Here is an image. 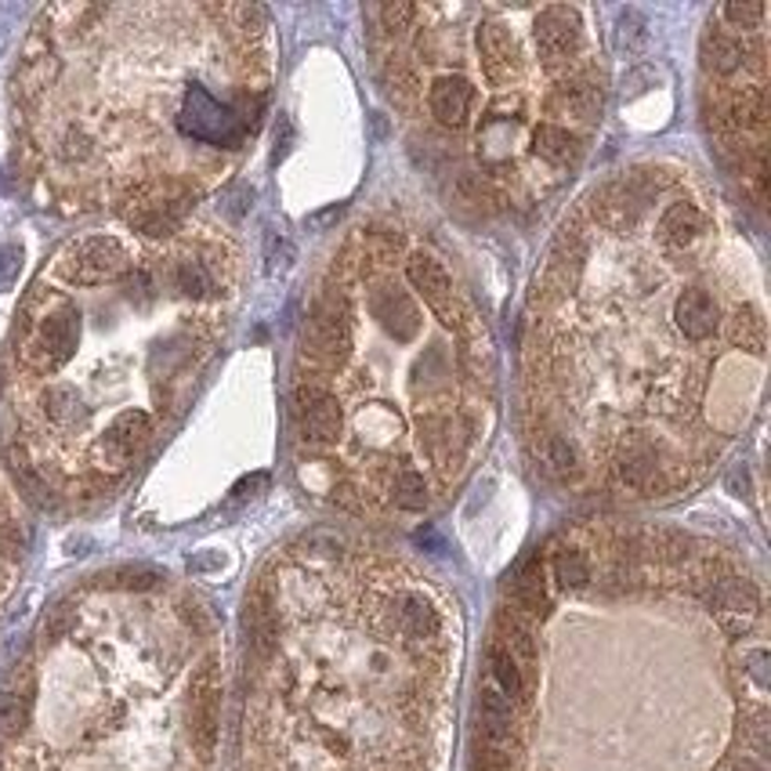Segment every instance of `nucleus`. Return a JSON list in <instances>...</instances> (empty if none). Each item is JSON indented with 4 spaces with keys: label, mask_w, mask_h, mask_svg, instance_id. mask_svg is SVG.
<instances>
[{
    "label": "nucleus",
    "mask_w": 771,
    "mask_h": 771,
    "mask_svg": "<svg viewBox=\"0 0 771 771\" xmlns=\"http://www.w3.org/2000/svg\"><path fill=\"white\" fill-rule=\"evenodd\" d=\"M265 19L243 4H66L15 80L19 171L62 210L182 221L265 99Z\"/></svg>",
    "instance_id": "f257e3e1"
},
{
    "label": "nucleus",
    "mask_w": 771,
    "mask_h": 771,
    "mask_svg": "<svg viewBox=\"0 0 771 771\" xmlns=\"http://www.w3.org/2000/svg\"><path fill=\"white\" fill-rule=\"evenodd\" d=\"M232 290V243L185 218L69 240L26 294L11 341L22 474L44 493L113 490L188 399Z\"/></svg>",
    "instance_id": "f03ea898"
},
{
    "label": "nucleus",
    "mask_w": 771,
    "mask_h": 771,
    "mask_svg": "<svg viewBox=\"0 0 771 771\" xmlns=\"http://www.w3.org/2000/svg\"><path fill=\"white\" fill-rule=\"evenodd\" d=\"M352 348V301L344 290H326L308 319L301 355L312 366H334Z\"/></svg>",
    "instance_id": "7ed1b4c3"
},
{
    "label": "nucleus",
    "mask_w": 771,
    "mask_h": 771,
    "mask_svg": "<svg viewBox=\"0 0 771 771\" xmlns=\"http://www.w3.org/2000/svg\"><path fill=\"white\" fill-rule=\"evenodd\" d=\"M532 37H537V51L548 58V62H565V58L579 47V41H584L579 11L565 8V4H551V8L537 11Z\"/></svg>",
    "instance_id": "20e7f679"
},
{
    "label": "nucleus",
    "mask_w": 771,
    "mask_h": 771,
    "mask_svg": "<svg viewBox=\"0 0 771 771\" xmlns=\"http://www.w3.org/2000/svg\"><path fill=\"white\" fill-rule=\"evenodd\" d=\"M298 421H301L304 442L330 446V442H337V435L344 428V410H341V402L334 395H326L323 388L301 384L298 388Z\"/></svg>",
    "instance_id": "39448f33"
},
{
    "label": "nucleus",
    "mask_w": 771,
    "mask_h": 771,
    "mask_svg": "<svg viewBox=\"0 0 771 771\" xmlns=\"http://www.w3.org/2000/svg\"><path fill=\"white\" fill-rule=\"evenodd\" d=\"M406 276L413 283V290L428 301L431 312L442 315V323H460L453 279H449V272L442 268V261H435L431 254H413L406 261Z\"/></svg>",
    "instance_id": "423d86ee"
},
{
    "label": "nucleus",
    "mask_w": 771,
    "mask_h": 771,
    "mask_svg": "<svg viewBox=\"0 0 771 771\" xmlns=\"http://www.w3.org/2000/svg\"><path fill=\"white\" fill-rule=\"evenodd\" d=\"M428 113L442 127H464L468 116L474 113V88L464 80H435L428 88Z\"/></svg>",
    "instance_id": "0eeeda50"
},
{
    "label": "nucleus",
    "mask_w": 771,
    "mask_h": 771,
    "mask_svg": "<svg viewBox=\"0 0 771 771\" xmlns=\"http://www.w3.org/2000/svg\"><path fill=\"white\" fill-rule=\"evenodd\" d=\"M511 605L521 620H540L548 615L551 601H548V579H543V557L532 554L526 565L515 573V584H511Z\"/></svg>",
    "instance_id": "6e6552de"
},
{
    "label": "nucleus",
    "mask_w": 771,
    "mask_h": 771,
    "mask_svg": "<svg viewBox=\"0 0 771 771\" xmlns=\"http://www.w3.org/2000/svg\"><path fill=\"white\" fill-rule=\"evenodd\" d=\"M706 235V215L695 204H670L667 215L659 218V240L670 251H692V246Z\"/></svg>",
    "instance_id": "1a4fd4ad"
},
{
    "label": "nucleus",
    "mask_w": 771,
    "mask_h": 771,
    "mask_svg": "<svg viewBox=\"0 0 771 771\" xmlns=\"http://www.w3.org/2000/svg\"><path fill=\"white\" fill-rule=\"evenodd\" d=\"M710 601L717 605V615H728V620H743L753 623L757 612H761V595L750 579L739 576H721L714 587H710Z\"/></svg>",
    "instance_id": "9d476101"
},
{
    "label": "nucleus",
    "mask_w": 771,
    "mask_h": 771,
    "mask_svg": "<svg viewBox=\"0 0 771 771\" xmlns=\"http://www.w3.org/2000/svg\"><path fill=\"white\" fill-rule=\"evenodd\" d=\"M479 55H482V69L490 80H507L511 77V66H515V37L504 22H485L479 30Z\"/></svg>",
    "instance_id": "9b49d317"
},
{
    "label": "nucleus",
    "mask_w": 771,
    "mask_h": 771,
    "mask_svg": "<svg viewBox=\"0 0 771 771\" xmlns=\"http://www.w3.org/2000/svg\"><path fill=\"white\" fill-rule=\"evenodd\" d=\"M674 315H678L684 337H692V341H703L717 330V304L706 290H699V287L681 294L678 304H674Z\"/></svg>",
    "instance_id": "f8f14e48"
},
{
    "label": "nucleus",
    "mask_w": 771,
    "mask_h": 771,
    "mask_svg": "<svg viewBox=\"0 0 771 771\" xmlns=\"http://www.w3.org/2000/svg\"><path fill=\"white\" fill-rule=\"evenodd\" d=\"M490 670H493V681L500 688V695L507 699L511 706H526L529 703V681H526V670L518 667V659L507 652L500 642L490 648Z\"/></svg>",
    "instance_id": "ddd939ff"
},
{
    "label": "nucleus",
    "mask_w": 771,
    "mask_h": 771,
    "mask_svg": "<svg viewBox=\"0 0 771 771\" xmlns=\"http://www.w3.org/2000/svg\"><path fill=\"white\" fill-rule=\"evenodd\" d=\"M703 62L714 77H732L746 66V47L735 37H728L725 30H714L703 41Z\"/></svg>",
    "instance_id": "4468645a"
},
{
    "label": "nucleus",
    "mask_w": 771,
    "mask_h": 771,
    "mask_svg": "<svg viewBox=\"0 0 771 771\" xmlns=\"http://www.w3.org/2000/svg\"><path fill=\"white\" fill-rule=\"evenodd\" d=\"M540 457H543V468H548L551 474H557L562 482H576L579 474H584V460H579L576 446L568 442L565 435H543Z\"/></svg>",
    "instance_id": "2eb2a0df"
},
{
    "label": "nucleus",
    "mask_w": 771,
    "mask_h": 771,
    "mask_svg": "<svg viewBox=\"0 0 771 771\" xmlns=\"http://www.w3.org/2000/svg\"><path fill=\"white\" fill-rule=\"evenodd\" d=\"M500 645H504V648L518 659V667H521V670L537 663V637H532L529 623L521 620V615H518L515 609L500 615Z\"/></svg>",
    "instance_id": "dca6fc26"
},
{
    "label": "nucleus",
    "mask_w": 771,
    "mask_h": 771,
    "mask_svg": "<svg viewBox=\"0 0 771 771\" xmlns=\"http://www.w3.org/2000/svg\"><path fill=\"white\" fill-rule=\"evenodd\" d=\"M728 337H732V344H739V348H750L761 355L768 344V323H764L761 308H743V312H735Z\"/></svg>",
    "instance_id": "f3484780"
},
{
    "label": "nucleus",
    "mask_w": 771,
    "mask_h": 771,
    "mask_svg": "<svg viewBox=\"0 0 771 771\" xmlns=\"http://www.w3.org/2000/svg\"><path fill=\"white\" fill-rule=\"evenodd\" d=\"M399 620H402V631H406L410 637H435L438 634V612H435V605L428 598H421V595H413L402 601V609H399Z\"/></svg>",
    "instance_id": "a211bd4d"
},
{
    "label": "nucleus",
    "mask_w": 771,
    "mask_h": 771,
    "mask_svg": "<svg viewBox=\"0 0 771 771\" xmlns=\"http://www.w3.org/2000/svg\"><path fill=\"white\" fill-rule=\"evenodd\" d=\"M551 568H554V579H557V587L562 590H579V587L590 584V562H587V554L576 551V548L557 551Z\"/></svg>",
    "instance_id": "6ab92c4d"
},
{
    "label": "nucleus",
    "mask_w": 771,
    "mask_h": 771,
    "mask_svg": "<svg viewBox=\"0 0 771 771\" xmlns=\"http://www.w3.org/2000/svg\"><path fill=\"white\" fill-rule=\"evenodd\" d=\"M19 557H22V529H19L15 515L8 511L4 490H0V587H4L8 568L15 565Z\"/></svg>",
    "instance_id": "aec40b11"
},
{
    "label": "nucleus",
    "mask_w": 771,
    "mask_h": 771,
    "mask_svg": "<svg viewBox=\"0 0 771 771\" xmlns=\"http://www.w3.org/2000/svg\"><path fill=\"white\" fill-rule=\"evenodd\" d=\"M391 500L402 511H424L428 504V485H424V474L421 471H399L395 482H391Z\"/></svg>",
    "instance_id": "412c9836"
},
{
    "label": "nucleus",
    "mask_w": 771,
    "mask_h": 771,
    "mask_svg": "<svg viewBox=\"0 0 771 771\" xmlns=\"http://www.w3.org/2000/svg\"><path fill=\"white\" fill-rule=\"evenodd\" d=\"M768 8L764 4H739V0H732V4L721 8V19L732 22L735 30H757L764 22Z\"/></svg>",
    "instance_id": "4be33fe9"
},
{
    "label": "nucleus",
    "mask_w": 771,
    "mask_h": 771,
    "mask_svg": "<svg viewBox=\"0 0 771 771\" xmlns=\"http://www.w3.org/2000/svg\"><path fill=\"white\" fill-rule=\"evenodd\" d=\"M373 15L381 19V30L388 33H402V30H410V22L421 15L413 4H381V8H373Z\"/></svg>",
    "instance_id": "5701e85b"
},
{
    "label": "nucleus",
    "mask_w": 771,
    "mask_h": 771,
    "mask_svg": "<svg viewBox=\"0 0 771 771\" xmlns=\"http://www.w3.org/2000/svg\"><path fill=\"white\" fill-rule=\"evenodd\" d=\"M743 667H746V674H750V678H753V684H757V688H764V684H768V678H771L768 648H764V645L750 648V652H746V659H743Z\"/></svg>",
    "instance_id": "b1692460"
},
{
    "label": "nucleus",
    "mask_w": 771,
    "mask_h": 771,
    "mask_svg": "<svg viewBox=\"0 0 771 771\" xmlns=\"http://www.w3.org/2000/svg\"><path fill=\"white\" fill-rule=\"evenodd\" d=\"M725 771H764V768L753 764V761H735V764H728Z\"/></svg>",
    "instance_id": "393cba45"
}]
</instances>
